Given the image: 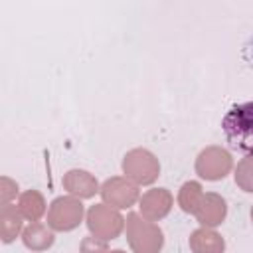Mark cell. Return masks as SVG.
Here are the masks:
<instances>
[{
  "instance_id": "cell-1",
  "label": "cell",
  "mask_w": 253,
  "mask_h": 253,
  "mask_svg": "<svg viewBox=\"0 0 253 253\" xmlns=\"http://www.w3.org/2000/svg\"><path fill=\"white\" fill-rule=\"evenodd\" d=\"M221 128L229 146L241 152H253V101L233 105L223 121Z\"/></svg>"
},
{
  "instance_id": "cell-2",
  "label": "cell",
  "mask_w": 253,
  "mask_h": 253,
  "mask_svg": "<svg viewBox=\"0 0 253 253\" xmlns=\"http://www.w3.org/2000/svg\"><path fill=\"white\" fill-rule=\"evenodd\" d=\"M125 233L132 253H160L164 247V233L160 225L144 219L136 211H130L125 217Z\"/></svg>"
},
{
  "instance_id": "cell-3",
  "label": "cell",
  "mask_w": 253,
  "mask_h": 253,
  "mask_svg": "<svg viewBox=\"0 0 253 253\" xmlns=\"http://www.w3.org/2000/svg\"><path fill=\"white\" fill-rule=\"evenodd\" d=\"M121 168H123V174L128 180H132L136 186H150L160 176V162L156 154L142 146L130 148L123 156Z\"/></svg>"
},
{
  "instance_id": "cell-4",
  "label": "cell",
  "mask_w": 253,
  "mask_h": 253,
  "mask_svg": "<svg viewBox=\"0 0 253 253\" xmlns=\"http://www.w3.org/2000/svg\"><path fill=\"white\" fill-rule=\"evenodd\" d=\"M196 174L206 182H217L223 180L233 170V156L227 148L211 144L200 150L194 162Z\"/></svg>"
},
{
  "instance_id": "cell-5",
  "label": "cell",
  "mask_w": 253,
  "mask_h": 253,
  "mask_svg": "<svg viewBox=\"0 0 253 253\" xmlns=\"http://www.w3.org/2000/svg\"><path fill=\"white\" fill-rule=\"evenodd\" d=\"M85 223L91 235L101 237L105 241L117 239L125 231V217L119 210L107 206V204H95L85 213Z\"/></svg>"
},
{
  "instance_id": "cell-6",
  "label": "cell",
  "mask_w": 253,
  "mask_h": 253,
  "mask_svg": "<svg viewBox=\"0 0 253 253\" xmlns=\"http://www.w3.org/2000/svg\"><path fill=\"white\" fill-rule=\"evenodd\" d=\"M85 208L79 198L57 196L47 208V225L53 231H73L85 217Z\"/></svg>"
},
{
  "instance_id": "cell-7",
  "label": "cell",
  "mask_w": 253,
  "mask_h": 253,
  "mask_svg": "<svg viewBox=\"0 0 253 253\" xmlns=\"http://www.w3.org/2000/svg\"><path fill=\"white\" fill-rule=\"evenodd\" d=\"M101 200L103 204L115 208V210H128L140 200L138 186L128 180L126 176H111L101 184Z\"/></svg>"
},
{
  "instance_id": "cell-8",
  "label": "cell",
  "mask_w": 253,
  "mask_h": 253,
  "mask_svg": "<svg viewBox=\"0 0 253 253\" xmlns=\"http://www.w3.org/2000/svg\"><path fill=\"white\" fill-rule=\"evenodd\" d=\"M174 206V196L168 188H150L138 200V213L148 221L164 219Z\"/></svg>"
},
{
  "instance_id": "cell-9",
  "label": "cell",
  "mask_w": 253,
  "mask_h": 253,
  "mask_svg": "<svg viewBox=\"0 0 253 253\" xmlns=\"http://www.w3.org/2000/svg\"><path fill=\"white\" fill-rule=\"evenodd\" d=\"M225 215H227L225 198L221 194H217V192H204V198H202L198 210L194 211V217L200 223V227L215 229L217 225L223 223Z\"/></svg>"
},
{
  "instance_id": "cell-10",
  "label": "cell",
  "mask_w": 253,
  "mask_h": 253,
  "mask_svg": "<svg viewBox=\"0 0 253 253\" xmlns=\"http://www.w3.org/2000/svg\"><path fill=\"white\" fill-rule=\"evenodd\" d=\"M61 184H63V190L69 196L79 198V200H89L95 194H99V190H101V184L97 182V178L89 170H83V168L67 170L63 174Z\"/></svg>"
},
{
  "instance_id": "cell-11",
  "label": "cell",
  "mask_w": 253,
  "mask_h": 253,
  "mask_svg": "<svg viewBox=\"0 0 253 253\" xmlns=\"http://www.w3.org/2000/svg\"><path fill=\"white\" fill-rule=\"evenodd\" d=\"M188 245L192 253H225V239L211 227H198L190 233Z\"/></svg>"
},
{
  "instance_id": "cell-12",
  "label": "cell",
  "mask_w": 253,
  "mask_h": 253,
  "mask_svg": "<svg viewBox=\"0 0 253 253\" xmlns=\"http://www.w3.org/2000/svg\"><path fill=\"white\" fill-rule=\"evenodd\" d=\"M53 241H55L53 229L42 221H32L22 231V243L26 245V249H30L34 253L47 251L53 245Z\"/></svg>"
},
{
  "instance_id": "cell-13",
  "label": "cell",
  "mask_w": 253,
  "mask_h": 253,
  "mask_svg": "<svg viewBox=\"0 0 253 253\" xmlns=\"http://www.w3.org/2000/svg\"><path fill=\"white\" fill-rule=\"evenodd\" d=\"M24 215L18 210V204L0 206V237L2 243H12L16 237H22Z\"/></svg>"
},
{
  "instance_id": "cell-14",
  "label": "cell",
  "mask_w": 253,
  "mask_h": 253,
  "mask_svg": "<svg viewBox=\"0 0 253 253\" xmlns=\"http://www.w3.org/2000/svg\"><path fill=\"white\" fill-rule=\"evenodd\" d=\"M47 204L45 198L42 196V192L38 190H26L18 196V210L24 215L26 221H40L43 217V213L47 211Z\"/></svg>"
},
{
  "instance_id": "cell-15",
  "label": "cell",
  "mask_w": 253,
  "mask_h": 253,
  "mask_svg": "<svg viewBox=\"0 0 253 253\" xmlns=\"http://www.w3.org/2000/svg\"><path fill=\"white\" fill-rule=\"evenodd\" d=\"M202 198H204V188L198 180H188L178 190V206H180L182 211H186L190 215H194Z\"/></svg>"
},
{
  "instance_id": "cell-16",
  "label": "cell",
  "mask_w": 253,
  "mask_h": 253,
  "mask_svg": "<svg viewBox=\"0 0 253 253\" xmlns=\"http://www.w3.org/2000/svg\"><path fill=\"white\" fill-rule=\"evenodd\" d=\"M235 186L247 194H253V152L245 154L233 170Z\"/></svg>"
},
{
  "instance_id": "cell-17",
  "label": "cell",
  "mask_w": 253,
  "mask_h": 253,
  "mask_svg": "<svg viewBox=\"0 0 253 253\" xmlns=\"http://www.w3.org/2000/svg\"><path fill=\"white\" fill-rule=\"evenodd\" d=\"M109 251L111 249H109L107 241L101 237H95L91 233L87 237H83L79 243V253H109Z\"/></svg>"
},
{
  "instance_id": "cell-18",
  "label": "cell",
  "mask_w": 253,
  "mask_h": 253,
  "mask_svg": "<svg viewBox=\"0 0 253 253\" xmlns=\"http://www.w3.org/2000/svg\"><path fill=\"white\" fill-rule=\"evenodd\" d=\"M16 196H18V182L8 176H2L0 178V204L2 206L12 204V200H16Z\"/></svg>"
},
{
  "instance_id": "cell-19",
  "label": "cell",
  "mask_w": 253,
  "mask_h": 253,
  "mask_svg": "<svg viewBox=\"0 0 253 253\" xmlns=\"http://www.w3.org/2000/svg\"><path fill=\"white\" fill-rule=\"evenodd\" d=\"M109 253H126V251H125V249H111Z\"/></svg>"
},
{
  "instance_id": "cell-20",
  "label": "cell",
  "mask_w": 253,
  "mask_h": 253,
  "mask_svg": "<svg viewBox=\"0 0 253 253\" xmlns=\"http://www.w3.org/2000/svg\"><path fill=\"white\" fill-rule=\"evenodd\" d=\"M249 217H251V221H253V206H251V211H249Z\"/></svg>"
}]
</instances>
